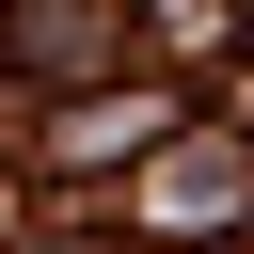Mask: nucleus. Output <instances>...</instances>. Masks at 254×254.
Masks as SVG:
<instances>
[{"mask_svg":"<svg viewBox=\"0 0 254 254\" xmlns=\"http://www.w3.org/2000/svg\"><path fill=\"white\" fill-rule=\"evenodd\" d=\"M159 127H175L159 95H111V111H64V127H48V159H111V143H159Z\"/></svg>","mask_w":254,"mask_h":254,"instance_id":"obj_1","label":"nucleus"}]
</instances>
